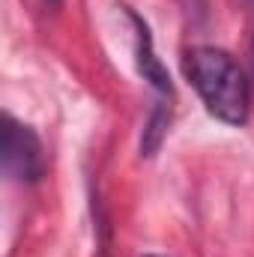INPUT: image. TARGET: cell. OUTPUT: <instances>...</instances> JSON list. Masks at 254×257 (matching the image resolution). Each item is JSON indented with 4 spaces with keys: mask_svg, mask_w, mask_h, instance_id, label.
Masks as SVG:
<instances>
[{
    "mask_svg": "<svg viewBox=\"0 0 254 257\" xmlns=\"http://www.w3.org/2000/svg\"><path fill=\"white\" fill-rule=\"evenodd\" d=\"M251 72H254V39H251Z\"/></svg>",
    "mask_w": 254,
    "mask_h": 257,
    "instance_id": "5",
    "label": "cell"
},
{
    "mask_svg": "<svg viewBox=\"0 0 254 257\" xmlns=\"http://www.w3.org/2000/svg\"><path fill=\"white\" fill-rule=\"evenodd\" d=\"M54 3H57V0H54Z\"/></svg>",
    "mask_w": 254,
    "mask_h": 257,
    "instance_id": "7",
    "label": "cell"
},
{
    "mask_svg": "<svg viewBox=\"0 0 254 257\" xmlns=\"http://www.w3.org/2000/svg\"><path fill=\"white\" fill-rule=\"evenodd\" d=\"M123 9H126V18L132 21V27H135V57H138V72H141V78H144V81H147L159 96L174 99L171 75H168L165 63L156 57V48H153V36H150L147 21H144L138 12H132L129 6H123Z\"/></svg>",
    "mask_w": 254,
    "mask_h": 257,
    "instance_id": "3",
    "label": "cell"
},
{
    "mask_svg": "<svg viewBox=\"0 0 254 257\" xmlns=\"http://www.w3.org/2000/svg\"><path fill=\"white\" fill-rule=\"evenodd\" d=\"M183 66H186V78L215 120L227 126H245L251 108V87L239 63L224 48L197 45L186 51Z\"/></svg>",
    "mask_w": 254,
    "mask_h": 257,
    "instance_id": "1",
    "label": "cell"
},
{
    "mask_svg": "<svg viewBox=\"0 0 254 257\" xmlns=\"http://www.w3.org/2000/svg\"><path fill=\"white\" fill-rule=\"evenodd\" d=\"M147 257H159V254H147Z\"/></svg>",
    "mask_w": 254,
    "mask_h": 257,
    "instance_id": "6",
    "label": "cell"
},
{
    "mask_svg": "<svg viewBox=\"0 0 254 257\" xmlns=\"http://www.w3.org/2000/svg\"><path fill=\"white\" fill-rule=\"evenodd\" d=\"M3 171L18 183H36L45 171L39 135L12 114L3 117Z\"/></svg>",
    "mask_w": 254,
    "mask_h": 257,
    "instance_id": "2",
    "label": "cell"
},
{
    "mask_svg": "<svg viewBox=\"0 0 254 257\" xmlns=\"http://www.w3.org/2000/svg\"><path fill=\"white\" fill-rule=\"evenodd\" d=\"M168 126H171V105L168 102H159L153 111H150V120L144 126V138H141V156H156V150L162 147L165 135H168Z\"/></svg>",
    "mask_w": 254,
    "mask_h": 257,
    "instance_id": "4",
    "label": "cell"
}]
</instances>
